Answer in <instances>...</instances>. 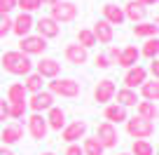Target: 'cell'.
Masks as SVG:
<instances>
[{"label": "cell", "instance_id": "bcb514c9", "mask_svg": "<svg viewBox=\"0 0 159 155\" xmlns=\"http://www.w3.org/2000/svg\"><path fill=\"white\" fill-rule=\"evenodd\" d=\"M119 155H131V153H119Z\"/></svg>", "mask_w": 159, "mask_h": 155}, {"label": "cell", "instance_id": "277c9868", "mask_svg": "<svg viewBox=\"0 0 159 155\" xmlns=\"http://www.w3.org/2000/svg\"><path fill=\"white\" fill-rule=\"evenodd\" d=\"M47 40L45 38H40V35H24L19 40V52L21 54H26V56H42L47 52Z\"/></svg>", "mask_w": 159, "mask_h": 155}, {"label": "cell", "instance_id": "7a4b0ae2", "mask_svg": "<svg viewBox=\"0 0 159 155\" xmlns=\"http://www.w3.org/2000/svg\"><path fill=\"white\" fill-rule=\"evenodd\" d=\"M49 85V94L54 96H66V99H75V96H80V92H82V87H80L77 80H73V78H54L52 82H47Z\"/></svg>", "mask_w": 159, "mask_h": 155}, {"label": "cell", "instance_id": "b9f144b4", "mask_svg": "<svg viewBox=\"0 0 159 155\" xmlns=\"http://www.w3.org/2000/svg\"><path fill=\"white\" fill-rule=\"evenodd\" d=\"M0 155H14V150L10 146H0Z\"/></svg>", "mask_w": 159, "mask_h": 155}, {"label": "cell", "instance_id": "484cf974", "mask_svg": "<svg viewBox=\"0 0 159 155\" xmlns=\"http://www.w3.org/2000/svg\"><path fill=\"white\" fill-rule=\"evenodd\" d=\"M24 90L28 92V94H35V92H40L42 90V85H45V78H40L38 73H28V75H24Z\"/></svg>", "mask_w": 159, "mask_h": 155}, {"label": "cell", "instance_id": "cb8c5ba5", "mask_svg": "<svg viewBox=\"0 0 159 155\" xmlns=\"http://www.w3.org/2000/svg\"><path fill=\"white\" fill-rule=\"evenodd\" d=\"M26 99H28V92L24 90L21 82L10 85V90H7V104H26Z\"/></svg>", "mask_w": 159, "mask_h": 155}, {"label": "cell", "instance_id": "52a82bcc", "mask_svg": "<svg viewBox=\"0 0 159 155\" xmlns=\"http://www.w3.org/2000/svg\"><path fill=\"white\" fill-rule=\"evenodd\" d=\"M96 139H98V143L103 146V148H115L117 141H119L117 127L110 125V122H101V125L96 127Z\"/></svg>", "mask_w": 159, "mask_h": 155}, {"label": "cell", "instance_id": "f35d334b", "mask_svg": "<svg viewBox=\"0 0 159 155\" xmlns=\"http://www.w3.org/2000/svg\"><path fill=\"white\" fill-rule=\"evenodd\" d=\"M94 64L98 66V68H108V66H110V61H108V56H105V54H96Z\"/></svg>", "mask_w": 159, "mask_h": 155}, {"label": "cell", "instance_id": "d6a6232c", "mask_svg": "<svg viewBox=\"0 0 159 155\" xmlns=\"http://www.w3.org/2000/svg\"><path fill=\"white\" fill-rule=\"evenodd\" d=\"M16 7H19L21 12H26V14H33L35 10L42 7V2H40V0H16Z\"/></svg>", "mask_w": 159, "mask_h": 155}, {"label": "cell", "instance_id": "5b68a950", "mask_svg": "<svg viewBox=\"0 0 159 155\" xmlns=\"http://www.w3.org/2000/svg\"><path fill=\"white\" fill-rule=\"evenodd\" d=\"M52 19L56 21V24H68V21H75V17H77V5L75 2H70V0H59L56 5H52Z\"/></svg>", "mask_w": 159, "mask_h": 155}, {"label": "cell", "instance_id": "ee69618b", "mask_svg": "<svg viewBox=\"0 0 159 155\" xmlns=\"http://www.w3.org/2000/svg\"><path fill=\"white\" fill-rule=\"evenodd\" d=\"M40 2H42V5H56L59 0H40Z\"/></svg>", "mask_w": 159, "mask_h": 155}, {"label": "cell", "instance_id": "f6af8a7d", "mask_svg": "<svg viewBox=\"0 0 159 155\" xmlns=\"http://www.w3.org/2000/svg\"><path fill=\"white\" fill-rule=\"evenodd\" d=\"M42 155H56V153H42Z\"/></svg>", "mask_w": 159, "mask_h": 155}, {"label": "cell", "instance_id": "83f0119b", "mask_svg": "<svg viewBox=\"0 0 159 155\" xmlns=\"http://www.w3.org/2000/svg\"><path fill=\"white\" fill-rule=\"evenodd\" d=\"M159 31L157 24H148V21H140V24L134 26V35L136 38H154Z\"/></svg>", "mask_w": 159, "mask_h": 155}, {"label": "cell", "instance_id": "9a60e30c", "mask_svg": "<svg viewBox=\"0 0 159 155\" xmlns=\"http://www.w3.org/2000/svg\"><path fill=\"white\" fill-rule=\"evenodd\" d=\"M63 56L68 59V64L82 66V64H87V59H89V50H84L82 45L73 42V45H66V50H63Z\"/></svg>", "mask_w": 159, "mask_h": 155}, {"label": "cell", "instance_id": "4dcf8cb0", "mask_svg": "<svg viewBox=\"0 0 159 155\" xmlns=\"http://www.w3.org/2000/svg\"><path fill=\"white\" fill-rule=\"evenodd\" d=\"M140 54H143V56H148L150 61H152V59H157V54H159V40H157V35H154V38H148V40H145V45H143V50H140Z\"/></svg>", "mask_w": 159, "mask_h": 155}, {"label": "cell", "instance_id": "60d3db41", "mask_svg": "<svg viewBox=\"0 0 159 155\" xmlns=\"http://www.w3.org/2000/svg\"><path fill=\"white\" fill-rule=\"evenodd\" d=\"M150 73H152L154 80L159 78V61H157V59H152V64H150Z\"/></svg>", "mask_w": 159, "mask_h": 155}, {"label": "cell", "instance_id": "6da1fadb", "mask_svg": "<svg viewBox=\"0 0 159 155\" xmlns=\"http://www.w3.org/2000/svg\"><path fill=\"white\" fill-rule=\"evenodd\" d=\"M0 66H2V70L10 73V75H28V73H33V61H30V56L21 54L19 50L0 54Z\"/></svg>", "mask_w": 159, "mask_h": 155}, {"label": "cell", "instance_id": "8fae6325", "mask_svg": "<svg viewBox=\"0 0 159 155\" xmlns=\"http://www.w3.org/2000/svg\"><path fill=\"white\" fill-rule=\"evenodd\" d=\"M33 28L38 31V35H40V38H45V40H49V38H56V35L61 33V26L56 24L52 17H42V19H38Z\"/></svg>", "mask_w": 159, "mask_h": 155}, {"label": "cell", "instance_id": "4fadbf2b", "mask_svg": "<svg viewBox=\"0 0 159 155\" xmlns=\"http://www.w3.org/2000/svg\"><path fill=\"white\" fill-rule=\"evenodd\" d=\"M33 26H35L33 14H26V12H21L16 19H12V33L19 35V38H24V35H30Z\"/></svg>", "mask_w": 159, "mask_h": 155}, {"label": "cell", "instance_id": "7402d4cb", "mask_svg": "<svg viewBox=\"0 0 159 155\" xmlns=\"http://www.w3.org/2000/svg\"><path fill=\"white\" fill-rule=\"evenodd\" d=\"M138 59H140V52L136 50L134 45H129V47H124V50H119L117 64L124 66V68H131V66H138Z\"/></svg>", "mask_w": 159, "mask_h": 155}, {"label": "cell", "instance_id": "7bdbcfd3", "mask_svg": "<svg viewBox=\"0 0 159 155\" xmlns=\"http://www.w3.org/2000/svg\"><path fill=\"white\" fill-rule=\"evenodd\" d=\"M138 5H143V7H148V5H157V0H136Z\"/></svg>", "mask_w": 159, "mask_h": 155}, {"label": "cell", "instance_id": "ab89813d", "mask_svg": "<svg viewBox=\"0 0 159 155\" xmlns=\"http://www.w3.org/2000/svg\"><path fill=\"white\" fill-rule=\"evenodd\" d=\"M63 155H84L82 153V146H77V143H70L68 148H66V153Z\"/></svg>", "mask_w": 159, "mask_h": 155}, {"label": "cell", "instance_id": "603a6c76", "mask_svg": "<svg viewBox=\"0 0 159 155\" xmlns=\"http://www.w3.org/2000/svg\"><path fill=\"white\" fill-rule=\"evenodd\" d=\"M136 110H138V118L150 120V122H154V120H157V115H159L154 101H138V104H136Z\"/></svg>", "mask_w": 159, "mask_h": 155}, {"label": "cell", "instance_id": "e575fe53", "mask_svg": "<svg viewBox=\"0 0 159 155\" xmlns=\"http://www.w3.org/2000/svg\"><path fill=\"white\" fill-rule=\"evenodd\" d=\"M7 33H12V17L0 14V38H5Z\"/></svg>", "mask_w": 159, "mask_h": 155}, {"label": "cell", "instance_id": "30bf717a", "mask_svg": "<svg viewBox=\"0 0 159 155\" xmlns=\"http://www.w3.org/2000/svg\"><path fill=\"white\" fill-rule=\"evenodd\" d=\"M115 92H117V87H115L112 80H98V85L94 87V101H98V104H105L108 106L110 101L115 99Z\"/></svg>", "mask_w": 159, "mask_h": 155}, {"label": "cell", "instance_id": "f546056e", "mask_svg": "<svg viewBox=\"0 0 159 155\" xmlns=\"http://www.w3.org/2000/svg\"><path fill=\"white\" fill-rule=\"evenodd\" d=\"M131 155H154V148L148 139H134L131 143Z\"/></svg>", "mask_w": 159, "mask_h": 155}, {"label": "cell", "instance_id": "44dd1931", "mask_svg": "<svg viewBox=\"0 0 159 155\" xmlns=\"http://www.w3.org/2000/svg\"><path fill=\"white\" fill-rule=\"evenodd\" d=\"M122 12H124V19L134 21V24H140V21L145 19V7L138 5L136 0H129V2L122 7Z\"/></svg>", "mask_w": 159, "mask_h": 155}, {"label": "cell", "instance_id": "9c48e42d", "mask_svg": "<svg viewBox=\"0 0 159 155\" xmlns=\"http://www.w3.org/2000/svg\"><path fill=\"white\" fill-rule=\"evenodd\" d=\"M84 136H87V122L84 120H75L61 129V139L68 141V143H75V141L84 139Z\"/></svg>", "mask_w": 159, "mask_h": 155}, {"label": "cell", "instance_id": "74e56055", "mask_svg": "<svg viewBox=\"0 0 159 155\" xmlns=\"http://www.w3.org/2000/svg\"><path fill=\"white\" fill-rule=\"evenodd\" d=\"M10 118V108H7V101L0 99V122H5Z\"/></svg>", "mask_w": 159, "mask_h": 155}, {"label": "cell", "instance_id": "2e32d148", "mask_svg": "<svg viewBox=\"0 0 159 155\" xmlns=\"http://www.w3.org/2000/svg\"><path fill=\"white\" fill-rule=\"evenodd\" d=\"M91 33H94L96 42H103V45H110V42H112V38H115V28H112L105 19H98V21H96L94 28H91Z\"/></svg>", "mask_w": 159, "mask_h": 155}, {"label": "cell", "instance_id": "d590c367", "mask_svg": "<svg viewBox=\"0 0 159 155\" xmlns=\"http://www.w3.org/2000/svg\"><path fill=\"white\" fill-rule=\"evenodd\" d=\"M16 7V0H0V14H10Z\"/></svg>", "mask_w": 159, "mask_h": 155}, {"label": "cell", "instance_id": "e0dca14e", "mask_svg": "<svg viewBox=\"0 0 159 155\" xmlns=\"http://www.w3.org/2000/svg\"><path fill=\"white\" fill-rule=\"evenodd\" d=\"M47 127L49 129H54V132H61L66 127V110L63 108H59V106H52L49 110H47Z\"/></svg>", "mask_w": 159, "mask_h": 155}, {"label": "cell", "instance_id": "ba28073f", "mask_svg": "<svg viewBox=\"0 0 159 155\" xmlns=\"http://www.w3.org/2000/svg\"><path fill=\"white\" fill-rule=\"evenodd\" d=\"M33 68L40 78H49V80L59 78V73H61V64L56 59H49V56H42L38 64H33Z\"/></svg>", "mask_w": 159, "mask_h": 155}, {"label": "cell", "instance_id": "d4e9b609", "mask_svg": "<svg viewBox=\"0 0 159 155\" xmlns=\"http://www.w3.org/2000/svg\"><path fill=\"white\" fill-rule=\"evenodd\" d=\"M140 94H143V99L145 101H154L157 104V99H159V82L154 80H145L143 85H140Z\"/></svg>", "mask_w": 159, "mask_h": 155}, {"label": "cell", "instance_id": "1f68e13d", "mask_svg": "<svg viewBox=\"0 0 159 155\" xmlns=\"http://www.w3.org/2000/svg\"><path fill=\"white\" fill-rule=\"evenodd\" d=\"M77 45H82L84 50H89V47H94L96 45V38H94V33H91V28H80L77 31Z\"/></svg>", "mask_w": 159, "mask_h": 155}, {"label": "cell", "instance_id": "f1b7e54d", "mask_svg": "<svg viewBox=\"0 0 159 155\" xmlns=\"http://www.w3.org/2000/svg\"><path fill=\"white\" fill-rule=\"evenodd\" d=\"M103 146L98 143V139L96 136H84V141H82V153L84 155H103Z\"/></svg>", "mask_w": 159, "mask_h": 155}, {"label": "cell", "instance_id": "ffe728a7", "mask_svg": "<svg viewBox=\"0 0 159 155\" xmlns=\"http://www.w3.org/2000/svg\"><path fill=\"white\" fill-rule=\"evenodd\" d=\"M103 19L108 21L112 28L126 21V19H124V12H122V7H117L115 2H105V5H103Z\"/></svg>", "mask_w": 159, "mask_h": 155}, {"label": "cell", "instance_id": "5bb4252c", "mask_svg": "<svg viewBox=\"0 0 159 155\" xmlns=\"http://www.w3.org/2000/svg\"><path fill=\"white\" fill-rule=\"evenodd\" d=\"M28 132H30V136L33 139H38V141H42L47 136V132H49V127H47V120L42 118V113H33L28 118Z\"/></svg>", "mask_w": 159, "mask_h": 155}, {"label": "cell", "instance_id": "d6986e66", "mask_svg": "<svg viewBox=\"0 0 159 155\" xmlns=\"http://www.w3.org/2000/svg\"><path fill=\"white\" fill-rule=\"evenodd\" d=\"M103 118L105 122H110V125H119V122H124L129 115H126V108L124 106H119V104H108L103 110Z\"/></svg>", "mask_w": 159, "mask_h": 155}, {"label": "cell", "instance_id": "ac0fdd59", "mask_svg": "<svg viewBox=\"0 0 159 155\" xmlns=\"http://www.w3.org/2000/svg\"><path fill=\"white\" fill-rule=\"evenodd\" d=\"M24 139V127L21 125H5L2 132H0V141L5 146H14Z\"/></svg>", "mask_w": 159, "mask_h": 155}, {"label": "cell", "instance_id": "8992f818", "mask_svg": "<svg viewBox=\"0 0 159 155\" xmlns=\"http://www.w3.org/2000/svg\"><path fill=\"white\" fill-rule=\"evenodd\" d=\"M52 106H54V94H49L47 90H40L35 94H30V99H26V108H30L33 113L49 110Z\"/></svg>", "mask_w": 159, "mask_h": 155}, {"label": "cell", "instance_id": "4316f807", "mask_svg": "<svg viewBox=\"0 0 159 155\" xmlns=\"http://www.w3.org/2000/svg\"><path fill=\"white\" fill-rule=\"evenodd\" d=\"M117 94V104L119 106H124V108H129V106H136L138 104V94H136V90H119V92H115Z\"/></svg>", "mask_w": 159, "mask_h": 155}, {"label": "cell", "instance_id": "3957f363", "mask_svg": "<svg viewBox=\"0 0 159 155\" xmlns=\"http://www.w3.org/2000/svg\"><path fill=\"white\" fill-rule=\"evenodd\" d=\"M124 122H126V134L134 136V139H150V136L154 134V122L143 120V118H138V115L126 118Z\"/></svg>", "mask_w": 159, "mask_h": 155}, {"label": "cell", "instance_id": "7c38bea8", "mask_svg": "<svg viewBox=\"0 0 159 155\" xmlns=\"http://www.w3.org/2000/svg\"><path fill=\"white\" fill-rule=\"evenodd\" d=\"M145 80H148V70H145L143 66H131V68H126V73H124V87L126 90H136V87H140Z\"/></svg>", "mask_w": 159, "mask_h": 155}, {"label": "cell", "instance_id": "836d02e7", "mask_svg": "<svg viewBox=\"0 0 159 155\" xmlns=\"http://www.w3.org/2000/svg\"><path fill=\"white\" fill-rule=\"evenodd\" d=\"M7 108H10V118H14V120H24L26 104H7Z\"/></svg>", "mask_w": 159, "mask_h": 155}, {"label": "cell", "instance_id": "8d00e7d4", "mask_svg": "<svg viewBox=\"0 0 159 155\" xmlns=\"http://www.w3.org/2000/svg\"><path fill=\"white\" fill-rule=\"evenodd\" d=\"M105 56H108L110 64H117V59H119V50H117L115 45H110V47H108V52H105Z\"/></svg>", "mask_w": 159, "mask_h": 155}]
</instances>
